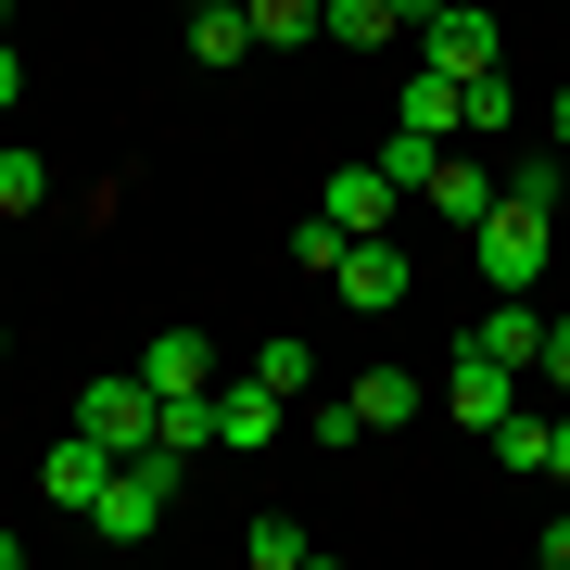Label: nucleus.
<instances>
[{
    "mask_svg": "<svg viewBox=\"0 0 570 570\" xmlns=\"http://www.w3.org/2000/svg\"><path fill=\"white\" fill-rule=\"evenodd\" d=\"M13 102H26V51L0 39V115H13Z\"/></svg>",
    "mask_w": 570,
    "mask_h": 570,
    "instance_id": "29",
    "label": "nucleus"
},
{
    "mask_svg": "<svg viewBox=\"0 0 570 570\" xmlns=\"http://www.w3.org/2000/svg\"><path fill=\"white\" fill-rule=\"evenodd\" d=\"M216 444V393H165V456H204Z\"/></svg>",
    "mask_w": 570,
    "mask_h": 570,
    "instance_id": "22",
    "label": "nucleus"
},
{
    "mask_svg": "<svg viewBox=\"0 0 570 570\" xmlns=\"http://www.w3.org/2000/svg\"><path fill=\"white\" fill-rule=\"evenodd\" d=\"M546 140H558V153H570V89H558V102H546Z\"/></svg>",
    "mask_w": 570,
    "mask_h": 570,
    "instance_id": "31",
    "label": "nucleus"
},
{
    "mask_svg": "<svg viewBox=\"0 0 570 570\" xmlns=\"http://www.w3.org/2000/svg\"><path fill=\"white\" fill-rule=\"evenodd\" d=\"M330 39H343V51H381V39H406V13H393V0H330Z\"/></svg>",
    "mask_w": 570,
    "mask_h": 570,
    "instance_id": "19",
    "label": "nucleus"
},
{
    "mask_svg": "<svg viewBox=\"0 0 570 570\" xmlns=\"http://www.w3.org/2000/svg\"><path fill=\"white\" fill-rule=\"evenodd\" d=\"M393 13H406V26H431V13H444V0H393Z\"/></svg>",
    "mask_w": 570,
    "mask_h": 570,
    "instance_id": "33",
    "label": "nucleus"
},
{
    "mask_svg": "<svg viewBox=\"0 0 570 570\" xmlns=\"http://www.w3.org/2000/svg\"><path fill=\"white\" fill-rule=\"evenodd\" d=\"M77 431H89L102 456H140V444H165V393L140 381V367H127V381H89V393H77Z\"/></svg>",
    "mask_w": 570,
    "mask_h": 570,
    "instance_id": "3",
    "label": "nucleus"
},
{
    "mask_svg": "<svg viewBox=\"0 0 570 570\" xmlns=\"http://www.w3.org/2000/svg\"><path fill=\"white\" fill-rule=\"evenodd\" d=\"M381 165H393L406 190H431V165H444V140H431V127H393V140H381Z\"/></svg>",
    "mask_w": 570,
    "mask_h": 570,
    "instance_id": "25",
    "label": "nucleus"
},
{
    "mask_svg": "<svg viewBox=\"0 0 570 570\" xmlns=\"http://www.w3.org/2000/svg\"><path fill=\"white\" fill-rule=\"evenodd\" d=\"M494 190H508V178H494V165H482V153H456V140H444V165H431V190H419V204L469 228V216H482V204H494Z\"/></svg>",
    "mask_w": 570,
    "mask_h": 570,
    "instance_id": "10",
    "label": "nucleus"
},
{
    "mask_svg": "<svg viewBox=\"0 0 570 570\" xmlns=\"http://www.w3.org/2000/svg\"><path fill=\"white\" fill-rule=\"evenodd\" d=\"M0 355H13V330H0Z\"/></svg>",
    "mask_w": 570,
    "mask_h": 570,
    "instance_id": "35",
    "label": "nucleus"
},
{
    "mask_svg": "<svg viewBox=\"0 0 570 570\" xmlns=\"http://www.w3.org/2000/svg\"><path fill=\"white\" fill-rule=\"evenodd\" d=\"M242 558H254V570H317V532H305V520H254Z\"/></svg>",
    "mask_w": 570,
    "mask_h": 570,
    "instance_id": "18",
    "label": "nucleus"
},
{
    "mask_svg": "<svg viewBox=\"0 0 570 570\" xmlns=\"http://www.w3.org/2000/svg\"><path fill=\"white\" fill-rule=\"evenodd\" d=\"M520 393H532V367H508V355H482V343H469V355H456V381H444V406H456V431H494Z\"/></svg>",
    "mask_w": 570,
    "mask_h": 570,
    "instance_id": "6",
    "label": "nucleus"
},
{
    "mask_svg": "<svg viewBox=\"0 0 570 570\" xmlns=\"http://www.w3.org/2000/svg\"><path fill=\"white\" fill-rule=\"evenodd\" d=\"M140 381H153V393H216V343H204V330H153Z\"/></svg>",
    "mask_w": 570,
    "mask_h": 570,
    "instance_id": "11",
    "label": "nucleus"
},
{
    "mask_svg": "<svg viewBox=\"0 0 570 570\" xmlns=\"http://www.w3.org/2000/svg\"><path fill=\"white\" fill-rule=\"evenodd\" d=\"M343 393H355V419H367V431H406V419H419V381H406V367H355Z\"/></svg>",
    "mask_w": 570,
    "mask_h": 570,
    "instance_id": "15",
    "label": "nucleus"
},
{
    "mask_svg": "<svg viewBox=\"0 0 570 570\" xmlns=\"http://www.w3.org/2000/svg\"><path fill=\"white\" fill-rule=\"evenodd\" d=\"M279 431H292V393L279 381H254V367L216 381V444H279Z\"/></svg>",
    "mask_w": 570,
    "mask_h": 570,
    "instance_id": "9",
    "label": "nucleus"
},
{
    "mask_svg": "<svg viewBox=\"0 0 570 570\" xmlns=\"http://www.w3.org/2000/svg\"><path fill=\"white\" fill-rule=\"evenodd\" d=\"M494 51H508V26H494V13H482V0H444V13H431V26H419V63H431V77H456V89H469V77H482V63H494Z\"/></svg>",
    "mask_w": 570,
    "mask_h": 570,
    "instance_id": "4",
    "label": "nucleus"
},
{
    "mask_svg": "<svg viewBox=\"0 0 570 570\" xmlns=\"http://www.w3.org/2000/svg\"><path fill=\"white\" fill-rule=\"evenodd\" d=\"M190 51H204V63H242V51H254V13H228V0H204V13H190Z\"/></svg>",
    "mask_w": 570,
    "mask_h": 570,
    "instance_id": "21",
    "label": "nucleus"
},
{
    "mask_svg": "<svg viewBox=\"0 0 570 570\" xmlns=\"http://www.w3.org/2000/svg\"><path fill=\"white\" fill-rule=\"evenodd\" d=\"M51 204V165L39 153H0V216H39Z\"/></svg>",
    "mask_w": 570,
    "mask_h": 570,
    "instance_id": "24",
    "label": "nucleus"
},
{
    "mask_svg": "<svg viewBox=\"0 0 570 570\" xmlns=\"http://www.w3.org/2000/svg\"><path fill=\"white\" fill-rule=\"evenodd\" d=\"M558 178H570V153H558V140H532V153L508 165V190H520V204H546V216H558Z\"/></svg>",
    "mask_w": 570,
    "mask_h": 570,
    "instance_id": "23",
    "label": "nucleus"
},
{
    "mask_svg": "<svg viewBox=\"0 0 570 570\" xmlns=\"http://www.w3.org/2000/svg\"><path fill=\"white\" fill-rule=\"evenodd\" d=\"M393 127H431V140H456V77H431V63H419V77L393 89Z\"/></svg>",
    "mask_w": 570,
    "mask_h": 570,
    "instance_id": "16",
    "label": "nucleus"
},
{
    "mask_svg": "<svg viewBox=\"0 0 570 570\" xmlns=\"http://www.w3.org/2000/svg\"><path fill=\"white\" fill-rule=\"evenodd\" d=\"M494 127H520V89H508V63H482V77L456 89V140H494Z\"/></svg>",
    "mask_w": 570,
    "mask_h": 570,
    "instance_id": "14",
    "label": "nucleus"
},
{
    "mask_svg": "<svg viewBox=\"0 0 570 570\" xmlns=\"http://www.w3.org/2000/svg\"><path fill=\"white\" fill-rule=\"evenodd\" d=\"M546 469H558V482H570V406H558V444H546Z\"/></svg>",
    "mask_w": 570,
    "mask_h": 570,
    "instance_id": "32",
    "label": "nucleus"
},
{
    "mask_svg": "<svg viewBox=\"0 0 570 570\" xmlns=\"http://www.w3.org/2000/svg\"><path fill=\"white\" fill-rule=\"evenodd\" d=\"M254 381H279L292 406H305V393H317V355L292 343V330H266V343H254Z\"/></svg>",
    "mask_w": 570,
    "mask_h": 570,
    "instance_id": "20",
    "label": "nucleus"
},
{
    "mask_svg": "<svg viewBox=\"0 0 570 570\" xmlns=\"http://www.w3.org/2000/svg\"><path fill=\"white\" fill-rule=\"evenodd\" d=\"M305 431H317V444H355L367 419H355V393H317V406H305Z\"/></svg>",
    "mask_w": 570,
    "mask_h": 570,
    "instance_id": "27",
    "label": "nucleus"
},
{
    "mask_svg": "<svg viewBox=\"0 0 570 570\" xmlns=\"http://www.w3.org/2000/svg\"><path fill=\"white\" fill-rule=\"evenodd\" d=\"M330 292H343L355 317H393L419 292V266H406V242H381V228H367V242H343V266H330Z\"/></svg>",
    "mask_w": 570,
    "mask_h": 570,
    "instance_id": "5",
    "label": "nucleus"
},
{
    "mask_svg": "<svg viewBox=\"0 0 570 570\" xmlns=\"http://www.w3.org/2000/svg\"><path fill=\"white\" fill-rule=\"evenodd\" d=\"M546 444H558V419H546V406L520 393V406L494 419V456H508V469H546Z\"/></svg>",
    "mask_w": 570,
    "mask_h": 570,
    "instance_id": "17",
    "label": "nucleus"
},
{
    "mask_svg": "<svg viewBox=\"0 0 570 570\" xmlns=\"http://www.w3.org/2000/svg\"><path fill=\"white\" fill-rule=\"evenodd\" d=\"M532 558H546V570H570V520H546V532H532Z\"/></svg>",
    "mask_w": 570,
    "mask_h": 570,
    "instance_id": "30",
    "label": "nucleus"
},
{
    "mask_svg": "<svg viewBox=\"0 0 570 570\" xmlns=\"http://www.w3.org/2000/svg\"><path fill=\"white\" fill-rule=\"evenodd\" d=\"M469 254H482V292H546V266H558V216L520 204V190H494V204L469 216Z\"/></svg>",
    "mask_w": 570,
    "mask_h": 570,
    "instance_id": "1",
    "label": "nucleus"
},
{
    "mask_svg": "<svg viewBox=\"0 0 570 570\" xmlns=\"http://www.w3.org/2000/svg\"><path fill=\"white\" fill-rule=\"evenodd\" d=\"M228 13H242V0H228Z\"/></svg>",
    "mask_w": 570,
    "mask_h": 570,
    "instance_id": "36",
    "label": "nucleus"
},
{
    "mask_svg": "<svg viewBox=\"0 0 570 570\" xmlns=\"http://www.w3.org/2000/svg\"><path fill=\"white\" fill-rule=\"evenodd\" d=\"M102 482H115V456L89 444V431H63V444L39 456V494H51L63 520H89V508H102Z\"/></svg>",
    "mask_w": 570,
    "mask_h": 570,
    "instance_id": "8",
    "label": "nucleus"
},
{
    "mask_svg": "<svg viewBox=\"0 0 570 570\" xmlns=\"http://www.w3.org/2000/svg\"><path fill=\"white\" fill-rule=\"evenodd\" d=\"M393 204H406V178H393V165H330V190H317V216L330 228H393Z\"/></svg>",
    "mask_w": 570,
    "mask_h": 570,
    "instance_id": "7",
    "label": "nucleus"
},
{
    "mask_svg": "<svg viewBox=\"0 0 570 570\" xmlns=\"http://www.w3.org/2000/svg\"><path fill=\"white\" fill-rule=\"evenodd\" d=\"M254 13V51H305V39H330V0H242Z\"/></svg>",
    "mask_w": 570,
    "mask_h": 570,
    "instance_id": "13",
    "label": "nucleus"
},
{
    "mask_svg": "<svg viewBox=\"0 0 570 570\" xmlns=\"http://www.w3.org/2000/svg\"><path fill=\"white\" fill-rule=\"evenodd\" d=\"M343 242H355V228H330V216H305V228H292V266H317V279H330V266H343Z\"/></svg>",
    "mask_w": 570,
    "mask_h": 570,
    "instance_id": "26",
    "label": "nucleus"
},
{
    "mask_svg": "<svg viewBox=\"0 0 570 570\" xmlns=\"http://www.w3.org/2000/svg\"><path fill=\"white\" fill-rule=\"evenodd\" d=\"M469 343H482V355H508V367H532V355H546V317H532V292H494Z\"/></svg>",
    "mask_w": 570,
    "mask_h": 570,
    "instance_id": "12",
    "label": "nucleus"
},
{
    "mask_svg": "<svg viewBox=\"0 0 570 570\" xmlns=\"http://www.w3.org/2000/svg\"><path fill=\"white\" fill-rule=\"evenodd\" d=\"M165 520H178V456H165V444L115 456V482H102V508H89V532H102V546H153Z\"/></svg>",
    "mask_w": 570,
    "mask_h": 570,
    "instance_id": "2",
    "label": "nucleus"
},
{
    "mask_svg": "<svg viewBox=\"0 0 570 570\" xmlns=\"http://www.w3.org/2000/svg\"><path fill=\"white\" fill-rule=\"evenodd\" d=\"M13 558H26V532H0V570H13Z\"/></svg>",
    "mask_w": 570,
    "mask_h": 570,
    "instance_id": "34",
    "label": "nucleus"
},
{
    "mask_svg": "<svg viewBox=\"0 0 570 570\" xmlns=\"http://www.w3.org/2000/svg\"><path fill=\"white\" fill-rule=\"evenodd\" d=\"M532 381H546L558 406H570V317H546V355H532Z\"/></svg>",
    "mask_w": 570,
    "mask_h": 570,
    "instance_id": "28",
    "label": "nucleus"
}]
</instances>
